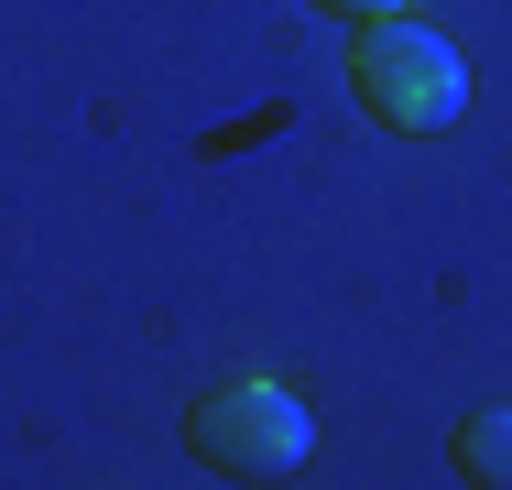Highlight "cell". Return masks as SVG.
<instances>
[{
    "label": "cell",
    "instance_id": "cell-1",
    "mask_svg": "<svg viewBox=\"0 0 512 490\" xmlns=\"http://www.w3.org/2000/svg\"><path fill=\"white\" fill-rule=\"evenodd\" d=\"M349 77H360V98H371L382 131H447V120L469 109V66H458V44H447L436 22H414V11H371Z\"/></svg>",
    "mask_w": 512,
    "mask_h": 490
},
{
    "label": "cell",
    "instance_id": "cell-2",
    "mask_svg": "<svg viewBox=\"0 0 512 490\" xmlns=\"http://www.w3.org/2000/svg\"><path fill=\"white\" fill-rule=\"evenodd\" d=\"M186 447H197L218 480H284V469L316 458V414L284 382L251 371V382H218L197 414H186Z\"/></svg>",
    "mask_w": 512,
    "mask_h": 490
},
{
    "label": "cell",
    "instance_id": "cell-3",
    "mask_svg": "<svg viewBox=\"0 0 512 490\" xmlns=\"http://www.w3.org/2000/svg\"><path fill=\"white\" fill-rule=\"evenodd\" d=\"M458 469H469L480 490H512V403H491V414L458 425Z\"/></svg>",
    "mask_w": 512,
    "mask_h": 490
},
{
    "label": "cell",
    "instance_id": "cell-4",
    "mask_svg": "<svg viewBox=\"0 0 512 490\" xmlns=\"http://www.w3.org/2000/svg\"><path fill=\"white\" fill-rule=\"evenodd\" d=\"M338 11H404V0H338Z\"/></svg>",
    "mask_w": 512,
    "mask_h": 490
}]
</instances>
